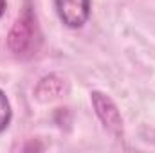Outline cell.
Masks as SVG:
<instances>
[{"label":"cell","mask_w":155,"mask_h":153,"mask_svg":"<svg viewBox=\"0 0 155 153\" xmlns=\"http://www.w3.org/2000/svg\"><path fill=\"white\" fill-rule=\"evenodd\" d=\"M40 41H41V34H40L38 24H36V16L27 4L25 9L22 11V15L16 18L11 33L7 36V45L15 56L29 58V56L36 54Z\"/></svg>","instance_id":"6da1fadb"},{"label":"cell","mask_w":155,"mask_h":153,"mask_svg":"<svg viewBox=\"0 0 155 153\" xmlns=\"http://www.w3.org/2000/svg\"><path fill=\"white\" fill-rule=\"evenodd\" d=\"M11 105H9V99H7V96L0 90V133L9 126V122H11Z\"/></svg>","instance_id":"277c9868"},{"label":"cell","mask_w":155,"mask_h":153,"mask_svg":"<svg viewBox=\"0 0 155 153\" xmlns=\"http://www.w3.org/2000/svg\"><path fill=\"white\" fill-rule=\"evenodd\" d=\"M92 105L96 108V114L101 119L103 126L112 132L114 135H119L123 132V119H121V114L117 110L116 103L103 92H92Z\"/></svg>","instance_id":"3957f363"},{"label":"cell","mask_w":155,"mask_h":153,"mask_svg":"<svg viewBox=\"0 0 155 153\" xmlns=\"http://www.w3.org/2000/svg\"><path fill=\"white\" fill-rule=\"evenodd\" d=\"M56 13L60 20L71 27V29H79L87 24L90 16V0H54Z\"/></svg>","instance_id":"7a4b0ae2"},{"label":"cell","mask_w":155,"mask_h":153,"mask_svg":"<svg viewBox=\"0 0 155 153\" xmlns=\"http://www.w3.org/2000/svg\"><path fill=\"white\" fill-rule=\"evenodd\" d=\"M5 7H7V2H5V0H0V18L4 16V13H5Z\"/></svg>","instance_id":"5b68a950"}]
</instances>
